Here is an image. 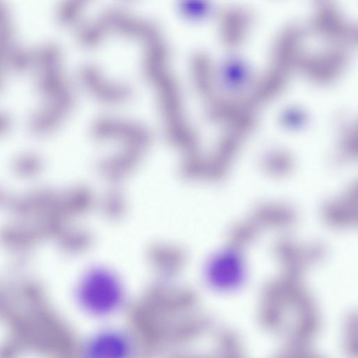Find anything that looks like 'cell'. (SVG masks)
I'll return each instance as SVG.
<instances>
[{
	"mask_svg": "<svg viewBox=\"0 0 358 358\" xmlns=\"http://www.w3.org/2000/svg\"><path fill=\"white\" fill-rule=\"evenodd\" d=\"M83 77L90 90L103 100L117 101L129 94L130 90L127 86L104 80L99 69L93 65L83 69Z\"/></svg>",
	"mask_w": 358,
	"mask_h": 358,
	"instance_id": "3",
	"label": "cell"
},
{
	"mask_svg": "<svg viewBox=\"0 0 358 358\" xmlns=\"http://www.w3.org/2000/svg\"><path fill=\"white\" fill-rule=\"evenodd\" d=\"M76 298L83 314L96 324L113 322L128 306L122 282L112 273L102 269L92 271L83 279Z\"/></svg>",
	"mask_w": 358,
	"mask_h": 358,
	"instance_id": "1",
	"label": "cell"
},
{
	"mask_svg": "<svg viewBox=\"0 0 358 358\" xmlns=\"http://www.w3.org/2000/svg\"><path fill=\"white\" fill-rule=\"evenodd\" d=\"M141 348L134 330L114 322L103 323L83 338L77 358H139Z\"/></svg>",
	"mask_w": 358,
	"mask_h": 358,
	"instance_id": "2",
	"label": "cell"
}]
</instances>
